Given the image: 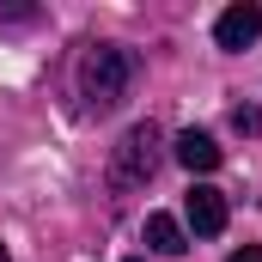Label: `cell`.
I'll return each instance as SVG.
<instances>
[{
	"mask_svg": "<svg viewBox=\"0 0 262 262\" xmlns=\"http://www.w3.org/2000/svg\"><path fill=\"white\" fill-rule=\"evenodd\" d=\"M134 79H140V55L122 49V43H98L79 61V98H85L92 116H110V110H122V98L134 92Z\"/></svg>",
	"mask_w": 262,
	"mask_h": 262,
	"instance_id": "obj_1",
	"label": "cell"
},
{
	"mask_svg": "<svg viewBox=\"0 0 262 262\" xmlns=\"http://www.w3.org/2000/svg\"><path fill=\"white\" fill-rule=\"evenodd\" d=\"M256 37H262V6L256 0H238V6H226L213 18V43L220 49H250Z\"/></svg>",
	"mask_w": 262,
	"mask_h": 262,
	"instance_id": "obj_3",
	"label": "cell"
},
{
	"mask_svg": "<svg viewBox=\"0 0 262 262\" xmlns=\"http://www.w3.org/2000/svg\"><path fill=\"white\" fill-rule=\"evenodd\" d=\"M226 262H262V244H244L238 256H226Z\"/></svg>",
	"mask_w": 262,
	"mask_h": 262,
	"instance_id": "obj_8",
	"label": "cell"
},
{
	"mask_svg": "<svg viewBox=\"0 0 262 262\" xmlns=\"http://www.w3.org/2000/svg\"><path fill=\"white\" fill-rule=\"evenodd\" d=\"M146 250H159V256H183V250H189L183 220H171V213H146Z\"/></svg>",
	"mask_w": 262,
	"mask_h": 262,
	"instance_id": "obj_6",
	"label": "cell"
},
{
	"mask_svg": "<svg viewBox=\"0 0 262 262\" xmlns=\"http://www.w3.org/2000/svg\"><path fill=\"white\" fill-rule=\"evenodd\" d=\"M159 146H165V140H159V128H152V122H134V128L116 140L110 183H116V189H146V183H152V171H159V159H165Z\"/></svg>",
	"mask_w": 262,
	"mask_h": 262,
	"instance_id": "obj_2",
	"label": "cell"
},
{
	"mask_svg": "<svg viewBox=\"0 0 262 262\" xmlns=\"http://www.w3.org/2000/svg\"><path fill=\"white\" fill-rule=\"evenodd\" d=\"M220 146H213V134H201V128H189V134H177V165L183 171H195V177H207V171H220Z\"/></svg>",
	"mask_w": 262,
	"mask_h": 262,
	"instance_id": "obj_5",
	"label": "cell"
},
{
	"mask_svg": "<svg viewBox=\"0 0 262 262\" xmlns=\"http://www.w3.org/2000/svg\"><path fill=\"white\" fill-rule=\"evenodd\" d=\"M232 128L238 134H262V110L256 104H238V110H232Z\"/></svg>",
	"mask_w": 262,
	"mask_h": 262,
	"instance_id": "obj_7",
	"label": "cell"
},
{
	"mask_svg": "<svg viewBox=\"0 0 262 262\" xmlns=\"http://www.w3.org/2000/svg\"><path fill=\"white\" fill-rule=\"evenodd\" d=\"M0 262H12V256H6V244H0Z\"/></svg>",
	"mask_w": 262,
	"mask_h": 262,
	"instance_id": "obj_9",
	"label": "cell"
},
{
	"mask_svg": "<svg viewBox=\"0 0 262 262\" xmlns=\"http://www.w3.org/2000/svg\"><path fill=\"white\" fill-rule=\"evenodd\" d=\"M183 213H189L195 238H220V232H226V195H220L213 183H195L189 201H183Z\"/></svg>",
	"mask_w": 262,
	"mask_h": 262,
	"instance_id": "obj_4",
	"label": "cell"
}]
</instances>
